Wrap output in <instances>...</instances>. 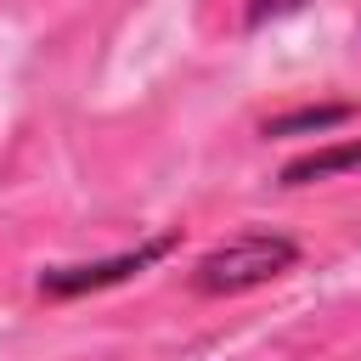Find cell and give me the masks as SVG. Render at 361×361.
I'll use <instances>...</instances> for the list:
<instances>
[{
  "label": "cell",
  "mask_w": 361,
  "mask_h": 361,
  "mask_svg": "<svg viewBox=\"0 0 361 361\" xmlns=\"http://www.w3.org/2000/svg\"><path fill=\"white\" fill-rule=\"evenodd\" d=\"M293 259H299V248H293L288 237L248 231V237H237V243H226V248L203 254V259H197V271H192V282H197L203 293H243V288H259V282L282 276Z\"/></svg>",
  "instance_id": "1"
},
{
  "label": "cell",
  "mask_w": 361,
  "mask_h": 361,
  "mask_svg": "<svg viewBox=\"0 0 361 361\" xmlns=\"http://www.w3.org/2000/svg\"><path fill=\"white\" fill-rule=\"evenodd\" d=\"M169 243H175V237H152V243H141L135 254H118V259H102V265H56V271H45V276H39V288H45V293H56V299H68V293H90V288L124 282L130 271H147L152 259H164V254H169Z\"/></svg>",
  "instance_id": "2"
},
{
  "label": "cell",
  "mask_w": 361,
  "mask_h": 361,
  "mask_svg": "<svg viewBox=\"0 0 361 361\" xmlns=\"http://www.w3.org/2000/svg\"><path fill=\"white\" fill-rule=\"evenodd\" d=\"M338 169H361V141L327 147V152H310V158H293V164L282 169V180H288V186H305V180H327V175H338Z\"/></svg>",
  "instance_id": "3"
},
{
  "label": "cell",
  "mask_w": 361,
  "mask_h": 361,
  "mask_svg": "<svg viewBox=\"0 0 361 361\" xmlns=\"http://www.w3.org/2000/svg\"><path fill=\"white\" fill-rule=\"evenodd\" d=\"M344 118H350V107H344V102H333V107H305V113L276 118V124H271V135H293V130H333V124H344Z\"/></svg>",
  "instance_id": "4"
},
{
  "label": "cell",
  "mask_w": 361,
  "mask_h": 361,
  "mask_svg": "<svg viewBox=\"0 0 361 361\" xmlns=\"http://www.w3.org/2000/svg\"><path fill=\"white\" fill-rule=\"evenodd\" d=\"M305 0H254L248 6V28H265V23H276V17H288V11H299Z\"/></svg>",
  "instance_id": "5"
}]
</instances>
